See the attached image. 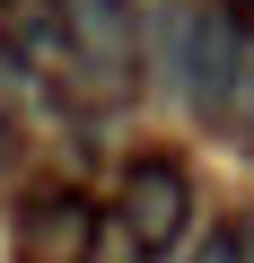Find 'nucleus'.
Returning <instances> with one entry per match:
<instances>
[{
	"label": "nucleus",
	"mask_w": 254,
	"mask_h": 263,
	"mask_svg": "<svg viewBox=\"0 0 254 263\" xmlns=\"http://www.w3.org/2000/svg\"><path fill=\"white\" fill-rule=\"evenodd\" d=\"M149 44H158V79L219 123L237 105V70H245V18H228L237 0H149Z\"/></svg>",
	"instance_id": "1"
},
{
	"label": "nucleus",
	"mask_w": 254,
	"mask_h": 263,
	"mask_svg": "<svg viewBox=\"0 0 254 263\" xmlns=\"http://www.w3.org/2000/svg\"><path fill=\"white\" fill-rule=\"evenodd\" d=\"M62 35H70V70H88L105 97L132 79V62H141L132 0H62Z\"/></svg>",
	"instance_id": "2"
},
{
	"label": "nucleus",
	"mask_w": 254,
	"mask_h": 263,
	"mask_svg": "<svg viewBox=\"0 0 254 263\" xmlns=\"http://www.w3.org/2000/svg\"><path fill=\"white\" fill-rule=\"evenodd\" d=\"M123 219H132L141 254H167V246L193 228V184H184V167H167V158H141L132 176H123Z\"/></svg>",
	"instance_id": "3"
},
{
	"label": "nucleus",
	"mask_w": 254,
	"mask_h": 263,
	"mask_svg": "<svg viewBox=\"0 0 254 263\" xmlns=\"http://www.w3.org/2000/svg\"><path fill=\"white\" fill-rule=\"evenodd\" d=\"M88 202L79 193H35L27 202V254L35 263H88Z\"/></svg>",
	"instance_id": "4"
},
{
	"label": "nucleus",
	"mask_w": 254,
	"mask_h": 263,
	"mask_svg": "<svg viewBox=\"0 0 254 263\" xmlns=\"http://www.w3.org/2000/svg\"><path fill=\"white\" fill-rule=\"evenodd\" d=\"M193 263H245V237H237V228H210V237H202V254H193Z\"/></svg>",
	"instance_id": "5"
},
{
	"label": "nucleus",
	"mask_w": 254,
	"mask_h": 263,
	"mask_svg": "<svg viewBox=\"0 0 254 263\" xmlns=\"http://www.w3.org/2000/svg\"><path fill=\"white\" fill-rule=\"evenodd\" d=\"M237 105H245V132H254V27H245V70H237Z\"/></svg>",
	"instance_id": "6"
}]
</instances>
